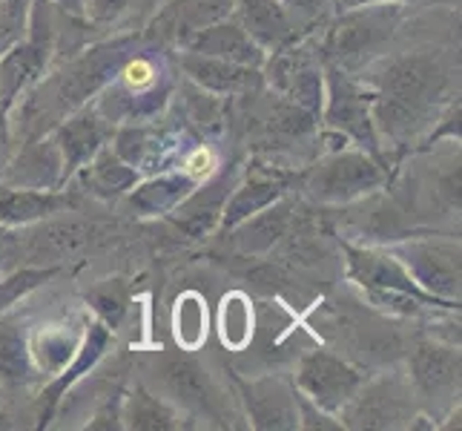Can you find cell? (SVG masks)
<instances>
[{"label":"cell","instance_id":"36","mask_svg":"<svg viewBox=\"0 0 462 431\" xmlns=\"http://www.w3.org/2000/svg\"><path fill=\"white\" fill-rule=\"evenodd\" d=\"M296 406H299V428H310V431H339L342 428L339 417H333V414L313 406L301 394H296Z\"/></svg>","mask_w":462,"mask_h":431},{"label":"cell","instance_id":"6","mask_svg":"<svg viewBox=\"0 0 462 431\" xmlns=\"http://www.w3.org/2000/svg\"><path fill=\"white\" fill-rule=\"evenodd\" d=\"M155 382V391L164 394L172 406H179L189 420H213L216 426H233L227 394L218 389L213 374L196 357H189V351H172V354L158 357Z\"/></svg>","mask_w":462,"mask_h":431},{"label":"cell","instance_id":"29","mask_svg":"<svg viewBox=\"0 0 462 431\" xmlns=\"http://www.w3.org/2000/svg\"><path fill=\"white\" fill-rule=\"evenodd\" d=\"M84 331H72V325H41L29 331V354L35 362L38 374L55 377L67 369V362L75 357L78 345H81Z\"/></svg>","mask_w":462,"mask_h":431},{"label":"cell","instance_id":"19","mask_svg":"<svg viewBox=\"0 0 462 431\" xmlns=\"http://www.w3.org/2000/svg\"><path fill=\"white\" fill-rule=\"evenodd\" d=\"M193 175L179 170H162L152 175H141V179L124 193L126 211L138 219H167L175 207H179L189 193L196 190Z\"/></svg>","mask_w":462,"mask_h":431},{"label":"cell","instance_id":"13","mask_svg":"<svg viewBox=\"0 0 462 431\" xmlns=\"http://www.w3.org/2000/svg\"><path fill=\"white\" fill-rule=\"evenodd\" d=\"M109 345H113V331L104 323H98V319H89L84 325V337L75 351V357L67 362V369L58 371L41 391V423L38 426H50V420L55 417L63 403V397H67L89 371L98 369V362L106 357Z\"/></svg>","mask_w":462,"mask_h":431},{"label":"cell","instance_id":"38","mask_svg":"<svg viewBox=\"0 0 462 431\" xmlns=\"http://www.w3.org/2000/svg\"><path fill=\"white\" fill-rule=\"evenodd\" d=\"M371 4H413V0H337V9H354V6H371Z\"/></svg>","mask_w":462,"mask_h":431},{"label":"cell","instance_id":"14","mask_svg":"<svg viewBox=\"0 0 462 431\" xmlns=\"http://www.w3.org/2000/svg\"><path fill=\"white\" fill-rule=\"evenodd\" d=\"M113 130L116 126L109 124L92 104L78 107L75 113L60 118L52 126L50 136L55 138L58 150L63 155V173H67V182H72V175L81 170L95 153H98L101 147H106L109 138H113Z\"/></svg>","mask_w":462,"mask_h":431},{"label":"cell","instance_id":"25","mask_svg":"<svg viewBox=\"0 0 462 431\" xmlns=\"http://www.w3.org/2000/svg\"><path fill=\"white\" fill-rule=\"evenodd\" d=\"M230 18L242 26L264 52H273L279 46L296 41V32L279 0H236Z\"/></svg>","mask_w":462,"mask_h":431},{"label":"cell","instance_id":"27","mask_svg":"<svg viewBox=\"0 0 462 431\" xmlns=\"http://www.w3.org/2000/svg\"><path fill=\"white\" fill-rule=\"evenodd\" d=\"M72 179L81 182V187H87L89 193L98 199H121L141 175L106 144V147H101L81 170L72 175Z\"/></svg>","mask_w":462,"mask_h":431},{"label":"cell","instance_id":"1","mask_svg":"<svg viewBox=\"0 0 462 431\" xmlns=\"http://www.w3.org/2000/svg\"><path fill=\"white\" fill-rule=\"evenodd\" d=\"M345 279L359 287L374 308L391 316H420L425 311H457L445 302L428 296L413 282L405 265L385 245H354L342 239Z\"/></svg>","mask_w":462,"mask_h":431},{"label":"cell","instance_id":"8","mask_svg":"<svg viewBox=\"0 0 462 431\" xmlns=\"http://www.w3.org/2000/svg\"><path fill=\"white\" fill-rule=\"evenodd\" d=\"M459 345L437 340H422L413 345L408 357V382L417 394L420 408L434 423L459 408Z\"/></svg>","mask_w":462,"mask_h":431},{"label":"cell","instance_id":"5","mask_svg":"<svg viewBox=\"0 0 462 431\" xmlns=\"http://www.w3.org/2000/svg\"><path fill=\"white\" fill-rule=\"evenodd\" d=\"M359 81L376 95L405 101L411 107L439 113L442 101L451 92V72L434 55H396L376 58L362 67Z\"/></svg>","mask_w":462,"mask_h":431},{"label":"cell","instance_id":"9","mask_svg":"<svg viewBox=\"0 0 462 431\" xmlns=\"http://www.w3.org/2000/svg\"><path fill=\"white\" fill-rule=\"evenodd\" d=\"M396 259L405 265L428 296H434L445 305L459 311V242H445V239L428 236H405L400 242L385 245Z\"/></svg>","mask_w":462,"mask_h":431},{"label":"cell","instance_id":"33","mask_svg":"<svg viewBox=\"0 0 462 431\" xmlns=\"http://www.w3.org/2000/svg\"><path fill=\"white\" fill-rule=\"evenodd\" d=\"M172 333L181 351H199L207 340V302L187 291L172 308Z\"/></svg>","mask_w":462,"mask_h":431},{"label":"cell","instance_id":"28","mask_svg":"<svg viewBox=\"0 0 462 431\" xmlns=\"http://www.w3.org/2000/svg\"><path fill=\"white\" fill-rule=\"evenodd\" d=\"M29 323L12 316V311L0 314V382L26 386L38 379V369L29 354Z\"/></svg>","mask_w":462,"mask_h":431},{"label":"cell","instance_id":"35","mask_svg":"<svg viewBox=\"0 0 462 431\" xmlns=\"http://www.w3.org/2000/svg\"><path fill=\"white\" fill-rule=\"evenodd\" d=\"M284 14L296 32V38H310L313 32L325 29L337 14V0H279Z\"/></svg>","mask_w":462,"mask_h":431},{"label":"cell","instance_id":"34","mask_svg":"<svg viewBox=\"0 0 462 431\" xmlns=\"http://www.w3.org/2000/svg\"><path fill=\"white\" fill-rule=\"evenodd\" d=\"M218 337L230 351H242L253 337V308L245 294H227L218 308Z\"/></svg>","mask_w":462,"mask_h":431},{"label":"cell","instance_id":"12","mask_svg":"<svg viewBox=\"0 0 462 431\" xmlns=\"http://www.w3.org/2000/svg\"><path fill=\"white\" fill-rule=\"evenodd\" d=\"M23 230H29V236H21L23 265H58V267L63 259L78 257V253L101 245L109 236V228L98 225V221H87L67 213L43 219L38 225Z\"/></svg>","mask_w":462,"mask_h":431},{"label":"cell","instance_id":"7","mask_svg":"<svg viewBox=\"0 0 462 431\" xmlns=\"http://www.w3.org/2000/svg\"><path fill=\"white\" fill-rule=\"evenodd\" d=\"M371 101L374 92L365 87L354 72L342 67H325V98H322V113L319 121L325 124V130L345 138L354 147L371 153L376 158L382 155V144L374 126L371 116Z\"/></svg>","mask_w":462,"mask_h":431},{"label":"cell","instance_id":"30","mask_svg":"<svg viewBox=\"0 0 462 431\" xmlns=\"http://www.w3.org/2000/svg\"><path fill=\"white\" fill-rule=\"evenodd\" d=\"M179 92V101H181V118L187 121V126H193L199 133L207 136H216L225 130V101L221 95H213L201 87H196L193 81H187L181 87H175Z\"/></svg>","mask_w":462,"mask_h":431},{"label":"cell","instance_id":"32","mask_svg":"<svg viewBox=\"0 0 462 431\" xmlns=\"http://www.w3.org/2000/svg\"><path fill=\"white\" fill-rule=\"evenodd\" d=\"M60 274L58 265H18L0 274V314L14 311L18 302H23L29 294H35L50 279Z\"/></svg>","mask_w":462,"mask_h":431},{"label":"cell","instance_id":"39","mask_svg":"<svg viewBox=\"0 0 462 431\" xmlns=\"http://www.w3.org/2000/svg\"><path fill=\"white\" fill-rule=\"evenodd\" d=\"M52 4H55L60 12H69V14H78V18H84V6H81V0H52Z\"/></svg>","mask_w":462,"mask_h":431},{"label":"cell","instance_id":"24","mask_svg":"<svg viewBox=\"0 0 462 431\" xmlns=\"http://www.w3.org/2000/svg\"><path fill=\"white\" fill-rule=\"evenodd\" d=\"M189 417L172 406L164 394L138 382L135 389L121 394V428L130 431H179L187 428Z\"/></svg>","mask_w":462,"mask_h":431},{"label":"cell","instance_id":"22","mask_svg":"<svg viewBox=\"0 0 462 431\" xmlns=\"http://www.w3.org/2000/svg\"><path fill=\"white\" fill-rule=\"evenodd\" d=\"M179 50L187 52H199V55H210V58H225L233 63H245V67H264L267 52L253 41L247 32L238 26L233 18H225L218 23H210L199 29L196 35H189Z\"/></svg>","mask_w":462,"mask_h":431},{"label":"cell","instance_id":"18","mask_svg":"<svg viewBox=\"0 0 462 431\" xmlns=\"http://www.w3.org/2000/svg\"><path fill=\"white\" fill-rule=\"evenodd\" d=\"M179 58V72L193 81L196 87L221 95V98H233V95H250L262 89L264 78L259 67H245V63H233L225 58H210V55H199V52H187V50H175Z\"/></svg>","mask_w":462,"mask_h":431},{"label":"cell","instance_id":"16","mask_svg":"<svg viewBox=\"0 0 462 431\" xmlns=\"http://www.w3.org/2000/svg\"><path fill=\"white\" fill-rule=\"evenodd\" d=\"M0 184L29 187V190H60L67 187L63 155L50 133L38 138H26L12 162L0 170Z\"/></svg>","mask_w":462,"mask_h":431},{"label":"cell","instance_id":"11","mask_svg":"<svg viewBox=\"0 0 462 431\" xmlns=\"http://www.w3.org/2000/svg\"><path fill=\"white\" fill-rule=\"evenodd\" d=\"M365 379H368V374L356 369V365L330 354V351L316 348L299 357L293 389L313 406L339 417V411L354 400V394L362 389Z\"/></svg>","mask_w":462,"mask_h":431},{"label":"cell","instance_id":"2","mask_svg":"<svg viewBox=\"0 0 462 431\" xmlns=\"http://www.w3.org/2000/svg\"><path fill=\"white\" fill-rule=\"evenodd\" d=\"M175 87V70L164 55H133L89 104L113 126L158 121Z\"/></svg>","mask_w":462,"mask_h":431},{"label":"cell","instance_id":"21","mask_svg":"<svg viewBox=\"0 0 462 431\" xmlns=\"http://www.w3.org/2000/svg\"><path fill=\"white\" fill-rule=\"evenodd\" d=\"M233 175L230 173H213L210 179H204L201 184H196V190L189 193L175 211L167 216L179 230H184L193 239H204L210 236L218 228L221 211H225V201L233 190Z\"/></svg>","mask_w":462,"mask_h":431},{"label":"cell","instance_id":"3","mask_svg":"<svg viewBox=\"0 0 462 431\" xmlns=\"http://www.w3.org/2000/svg\"><path fill=\"white\" fill-rule=\"evenodd\" d=\"M402 21V4H371L354 9H337L325 26L322 52L328 63L347 72L382 58V50L393 38Z\"/></svg>","mask_w":462,"mask_h":431},{"label":"cell","instance_id":"26","mask_svg":"<svg viewBox=\"0 0 462 431\" xmlns=\"http://www.w3.org/2000/svg\"><path fill=\"white\" fill-rule=\"evenodd\" d=\"M288 190H284V179L279 173H262V170H247L242 182H236L230 196L225 201V211H221L218 228H236L238 221H245L247 216L264 211L276 199H282Z\"/></svg>","mask_w":462,"mask_h":431},{"label":"cell","instance_id":"4","mask_svg":"<svg viewBox=\"0 0 462 431\" xmlns=\"http://www.w3.org/2000/svg\"><path fill=\"white\" fill-rule=\"evenodd\" d=\"M388 182L385 158H376L354 144L328 150L319 162L305 173L301 190L316 204L325 207H345L356 199L379 193Z\"/></svg>","mask_w":462,"mask_h":431},{"label":"cell","instance_id":"10","mask_svg":"<svg viewBox=\"0 0 462 431\" xmlns=\"http://www.w3.org/2000/svg\"><path fill=\"white\" fill-rule=\"evenodd\" d=\"M420 411L408 377L379 374L362 382L354 400L339 411V420L342 428H411Z\"/></svg>","mask_w":462,"mask_h":431},{"label":"cell","instance_id":"41","mask_svg":"<svg viewBox=\"0 0 462 431\" xmlns=\"http://www.w3.org/2000/svg\"><path fill=\"white\" fill-rule=\"evenodd\" d=\"M0 397H4V382H0Z\"/></svg>","mask_w":462,"mask_h":431},{"label":"cell","instance_id":"23","mask_svg":"<svg viewBox=\"0 0 462 431\" xmlns=\"http://www.w3.org/2000/svg\"><path fill=\"white\" fill-rule=\"evenodd\" d=\"M293 225V201L284 193L264 211L247 216L245 221H238L236 228H230L233 248L242 257H267L284 236H288Z\"/></svg>","mask_w":462,"mask_h":431},{"label":"cell","instance_id":"37","mask_svg":"<svg viewBox=\"0 0 462 431\" xmlns=\"http://www.w3.org/2000/svg\"><path fill=\"white\" fill-rule=\"evenodd\" d=\"M21 236L14 233V228L0 225V274L21 265Z\"/></svg>","mask_w":462,"mask_h":431},{"label":"cell","instance_id":"20","mask_svg":"<svg viewBox=\"0 0 462 431\" xmlns=\"http://www.w3.org/2000/svg\"><path fill=\"white\" fill-rule=\"evenodd\" d=\"M78 207L75 193L60 190H29V187H9L0 184V225L23 230L38 225L43 219L58 213H72Z\"/></svg>","mask_w":462,"mask_h":431},{"label":"cell","instance_id":"17","mask_svg":"<svg viewBox=\"0 0 462 431\" xmlns=\"http://www.w3.org/2000/svg\"><path fill=\"white\" fill-rule=\"evenodd\" d=\"M233 4L236 0H164L152 14L150 35L162 46L179 50L199 29L230 18Z\"/></svg>","mask_w":462,"mask_h":431},{"label":"cell","instance_id":"40","mask_svg":"<svg viewBox=\"0 0 462 431\" xmlns=\"http://www.w3.org/2000/svg\"><path fill=\"white\" fill-rule=\"evenodd\" d=\"M6 428H14V423H12V417L6 411H0V431H6Z\"/></svg>","mask_w":462,"mask_h":431},{"label":"cell","instance_id":"31","mask_svg":"<svg viewBox=\"0 0 462 431\" xmlns=\"http://www.w3.org/2000/svg\"><path fill=\"white\" fill-rule=\"evenodd\" d=\"M87 302L89 308L95 311V319L104 323L109 331H121L126 314L133 311V287L126 285V279L113 276V279H104L95 287L87 291Z\"/></svg>","mask_w":462,"mask_h":431},{"label":"cell","instance_id":"15","mask_svg":"<svg viewBox=\"0 0 462 431\" xmlns=\"http://www.w3.org/2000/svg\"><path fill=\"white\" fill-rule=\"evenodd\" d=\"M238 400L245 403L247 423L262 431H284L299 428V406L296 389L279 377H259V379H236Z\"/></svg>","mask_w":462,"mask_h":431}]
</instances>
